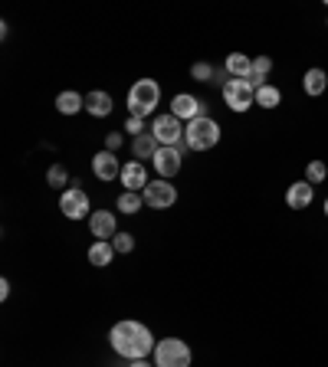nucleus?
<instances>
[{
    "label": "nucleus",
    "instance_id": "obj_12",
    "mask_svg": "<svg viewBox=\"0 0 328 367\" xmlns=\"http://www.w3.org/2000/svg\"><path fill=\"white\" fill-rule=\"evenodd\" d=\"M121 184H125V190H131V194H138V190L148 187V171L141 161H129L125 168H121Z\"/></svg>",
    "mask_w": 328,
    "mask_h": 367
},
{
    "label": "nucleus",
    "instance_id": "obj_1",
    "mask_svg": "<svg viewBox=\"0 0 328 367\" xmlns=\"http://www.w3.org/2000/svg\"><path fill=\"white\" fill-rule=\"evenodd\" d=\"M109 341H112L115 354L129 361H145L158 344L151 338V328H145L141 322H115L112 332H109Z\"/></svg>",
    "mask_w": 328,
    "mask_h": 367
},
{
    "label": "nucleus",
    "instance_id": "obj_5",
    "mask_svg": "<svg viewBox=\"0 0 328 367\" xmlns=\"http://www.w3.org/2000/svg\"><path fill=\"white\" fill-rule=\"evenodd\" d=\"M224 102L230 111H246L253 102H256V92H253V86L246 82V79H230L224 89Z\"/></svg>",
    "mask_w": 328,
    "mask_h": 367
},
{
    "label": "nucleus",
    "instance_id": "obj_22",
    "mask_svg": "<svg viewBox=\"0 0 328 367\" xmlns=\"http://www.w3.org/2000/svg\"><path fill=\"white\" fill-rule=\"evenodd\" d=\"M141 207H145V197L131 194V190H121V197H119V210H121V214H138Z\"/></svg>",
    "mask_w": 328,
    "mask_h": 367
},
{
    "label": "nucleus",
    "instance_id": "obj_9",
    "mask_svg": "<svg viewBox=\"0 0 328 367\" xmlns=\"http://www.w3.org/2000/svg\"><path fill=\"white\" fill-rule=\"evenodd\" d=\"M171 115L174 119H187V121H194V119H207V105L200 102L197 95H190V92H181V95H174V102H171Z\"/></svg>",
    "mask_w": 328,
    "mask_h": 367
},
{
    "label": "nucleus",
    "instance_id": "obj_11",
    "mask_svg": "<svg viewBox=\"0 0 328 367\" xmlns=\"http://www.w3.org/2000/svg\"><path fill=\"white\" fill-rule=\"evenodd\" d=\"M92 171H95V177L99 180H115V177H121V164H119V158H115V151H99L92 158Z\"/></svg>",
    "mask_w": 328,
    "mask_h": 367
},
{
    "label": "nucleus",
    "instance_id": "obj_7",
    "mask_svg": "<svg viewBox=\"0 0 328 367\" xmlns=\"http://www.w3.org/2000/svg\"><path fill=\"white\" fill-rule=\"evenodd\" d=\"M141 197H145V204L151 207V210H168V207L177 204V190H174V184H168V180H151V184L141 190Z\"/></svg>",
    "mask_w": 328,
    "mask_h": 367
},
{
    "label": "nucleus",
    "instance_id": "obj_3",
    "mask_svg": "<svg viewBox=\"0 0 328 367\" xmlns=\"http://www.w3.org/2000/svg\"><path fill=\"white\" fill-rule=\"evenodd\" d=\"M184 141H187L190 151H210V148L220 141V125L214 119H194L187 121V128H184Z\"/></svg>",
    "mask_w": 328,
    "mask_h": 367
},
{
    "label": "nucleus",
    "instance_id": "obj_20",
    "mask_svg": "<svg viewBox=\"0 0 328 367\" xmlns=\"http://www.w3.org/2000/svg\"><path fill=\"white\" fill-rule=\"evenodd\" d=\"M56 109H60L62 115H76L79 109H86V95H79V92H60V95H56Z\"/></svg>",
    "mask_w": 328,
    "mask_h": 367
},
{
    "label": "nucleus",
    "instance_id": "obj_2",
    "mask_svg": "<svg viewBox=\"0 0 328 367\" xmlns=\"http://www.w3.org/2000/svg\"><path fill=\"white\" fill-rule=\"evenodd\" d=\"M161 102V89H158L155 79H138L129 92V111L131 119H145L155 111V105Z\"/></svg>",
    "mask_w": 328,
    "mask_h": 367
},
{
    "label": "nucleus",
    "instance_id": "obj_27",
    "mask_svg": "<svg viewBox=\"0 0 328 367\" xmlns=\"http://www.w3.org/2000/svg\"><path fill=\"white\" fill-rule=\"evenodd\" d=\"M269 69H273V60H269V56H256L250 72H256V76H269Z\"/></svg>",
    "mask_w": 328,
    "mask_h": 367
},
{
    "label": "nucleus",
    "instance_id": "obj_26",
    "mask_svg": "<svg viewBox=\"0 0 328 367\" xmlns=\"http://www.w3.org/2000/svg\"><path fill=\"white\" fill-rule=\"evenodd\" d=\"M46 180H50V187H62V184L70 180V174H66V168H62V164H53L50 174H46Z\"/></svg>",
    "mask_w": 328,
    "mask_h": 367
},
{
    "label": "nucleus",
    "instance_id": "obj_6",
    "mask_svg": "<svg viewBox=\"0 0 328 367\" xmlns=\"http://www.w3.org/2000/svg\"><path fill=\"white\" fill-rule=\"evenodd\" d=\"M151 135L161 141V148H174L184 141V125L174 115H158L155 125H151Z\"/></svg>",
    "mask_w": 328,
    "mask_h": 367
},
{
    "label": "nucleus",
    "instance_id": "obj_13",
    "mask_svg": "<svg viewBox=\"0 0 328 367\" xmlns=\"http://www.w3.org/2000/svg\"><path fill=\"white\" fill-rule=\"evenodd\" d=\"M89 230H92V236L105 239V243H112V236H115V214H109V210H92V217H89Z\"/></svg>",
    "mask_w": 328,
    "mask_h": 367
},
{
    "label": "nucleus",
    "instance_id": "obj_30",
    "mask_svg": "<svg viewBox=\"0 0 328 367\" xmlns=\"http://www.w3.org/2000/svg\"><path fill=\"white\" fill-rule=\"evenodd\" d=\"M7 295H10V282L0 279V299H7Z\"/></svg>",
    "mask_w": 328,
    "mask_h": 367
},
{
    "label": "nucleus",
    "instance_id": "obj_17",
    "mask_svg": "<svg viewBox=\"0 0 328 367\" xmlns=\"http://www.w3.org/2000/svg\"><path fill=\"white\" fill-rule=\"evenodd\" d=\"M112 259H115V246H112V243H105V239H95L92 246H89V263L99 265V269H102V265H109Z\"/></svg>",
    "mask_w": 328,
    "mask_h": 367
},
{
    "label": "nucleus",
    "instance_id": "obj_25",
    "mask_svg": "<svg viewBox=\"0 0 328 367\" xmlns=\"http://www.w3.org/2000/svg\"><path fill=\"white\" fill-rule=\"evenodd\" d=\"M112 246H115V253H131V249H135V236H131V233H115Z\"/></svg>",
    "mask_w": 328,
    "mask_h": 367
},
{
    "label": "nucleus",
    "instance_id": "obj_8",
    "mask_svg": "<svg viewBox=\"0 0 328 367\" xmlns=\"http://www.w3.org/2000/svg\"><path fill=\"white\" fill-rule=\"evenodd\" d=\"M184 151H187V141H181V145H174V148H161V151L155 154V171L161 174V180L174 177V174L181 171Z\"/></svg>",
    "mask_w": 328,
    "mask_h": 367
},
{
    "label": "nucleus",
    "instance_id": "obj_10",
    "mask_svg": "<svg viewBox=\"0 0 328 367\" xmlns=\"http://www.w3.org/2000/svg\"><path fill=\"white\" fill-rule=\"evenodd\" d=\"M60 210H62V217H70V220H82V217H92V214H89V197H86V190H79V187L62 190Z\"/></svg>",
    "mask_w": 328,
    "mask_h": 367
},
{
    "label": "nucleus",
    "instance_id": "obj_32",
    "mask_svg": "<svg viewBox=\"0 0 328 367\" xmlns=\"http://www.w3.org/2000/svg\"><path fill=\"white\" fill-rule=\"evenodd\" d=\"M325 217H328V200H325Z\"/></svg>",
    "mask_w": 328,
    "mask_h": 367
},
{
    "label": "nucleus",
    "instance_id": "obj_21",
    "mask_svg": "<svg viewBox=\"0 0 328 367\" xmlns=\"http://www.w3.org/2000/svg\"><path fill=\"white\" fill-rule=\"evenodd\" d=\"M279 102H283V92H279L276 86H263L256 92V105H259V109H276Z\"/></svg>",
    "mask_w": 328,
    "mask_h": 367
},
{
    "label": "nucleus",
    "instance_id": "obj_19",
    "mask_svg": "<svg viewBox=\"0 0 328 367\" xmlns=\"http://www.w3.org/2000/svg\"><path fill=\"white\" fill-rule=\"evenodd\" d=\"M250 69H253L250 56H243V53H230V56H226V72H230L234 79H246L250 76Z\"/></svg>",
    "mask_w": 328,
    "mask_h": 367
},
{
    "label": "nucleus",
    "instance_id": "obj_28",
    "mask_svg": "<svg viewBox=\"0 0 328 367\" xmlns=\"http://www.w3.org/2000/svg\"><path fill=\"white\" fill-rule=\"evenodd\" d=\"M125 131H129V135H145V119H129L125 121Z\"/></svg>",
    "mask_w": 328,
    "mask_h": 367
},
{
    "label": "nucleus",
    "instance_id": "obj_23",
    "mask_svg": "<svg viewBox=\"0 0 328 367\" xmlns=\"http://www.w3.org/2000/svg\"><path fill=\"white\" fill-rule=\"evenodd\" d=\"M325 177H328V164L325 161H309V168H305V180H309V184H322Z\"/></svg>",
    "mask_w": 328,
    "mask_h": 367
},
{
    "label": "nucleus",
    "instance_id": "obj_16",
    "mask_svg": "<svg viewBox=\"0 0 328 367\" xmlns=\"http://www.w3.org/2000/svg\"><path fill=\"white\" fill-rule=\"evenodd\" d=\"M86 111L95 115V119H105L112 111V95L109 92H89L86 95Z\"/></svg>",
    "mask_w": 328,
    "mask_h": 367
},
{
    "label": "nucleus",
    "instance_id": "obj_29",
    "mask_svg": "<svg viewBox=\"0 0 328 367\" xmlns=\"http://www.w3.org/2000/svg\"><path fill=\"white\" fill-rule=\"evenodd\" d=\"M115 148H121V135H119V131H112V135L105 138V151H115Z\"/></svg>",
    "mask_w": 328,
    "mask_h": 367
},
{
    "label": "nucleus",
    "instance_id": "obj_14",
    "mask_svg": "<svg viewBox=\"0 0 328 367\" xmlns=\"http://www.w3.org/2000/svg\"><path fill=\"white\" fill-rule=\"evenodd\" d=\"M312 197H315L312 184L309 180H299V184H289V190H285V204L293 207V210H309Z\"/></svg>",
    "mask_w": 328,
    "mask_h": 367
},
{
    "label": "nucleus",
    "instance_id": "obj_24",
    "mask_svg": "<svg viewBox=\"0 0 328 367\" xmlns=\"http://www.w3.org/2000/svg\"><path fill=\"white\" fill-rule=\"evenodd\" d=\"M214 72L217 69L210 66V62H194V66H190V76L197 79V82H214Z\"/></svg>",
    "mask_w": 328,
    "mask_h": 367
},
{
    "label": "nucleus",
    "instance_id": "obj_15",
    "mask_svg": "<svg viewBox=\"0 0 328 367\" xmlns=\"http://www.w3.org/2000/svg\"><path fill=\"white\" fill-rule=\"evenodd\" d=\"M158 151H161V141H158L151 131H145V135H138L135 141H131V154H135L138 161H145V158H151V161H155Z\"/></svg>",
    "mask_w": 328,
    "mask_h": 367
},
{
    "label": "nucleus",
    "instance_id": "obj_31",
    "mask_svg": "<svg viewBox=\"0 0 328 367\" xmlns=\"http://www.w3.org/2000/svg\"><path fill=\"white\" fill-rule=\"evenodd\" d=\"M129 367H151V364H148V361H131Z\"/></svg>",
    "mask_w": 328,
    "mask_h": 367
},
{
    "label": "nucleus",
    "instance_id": "obj_4",
    "mask_svg": "<svg viewBox=\"0 0 328 367\" xmlns=\"http://www.w3.org/2000/svg\"><path fill=\"white\" fill-rule=\"evenodd\" d=\"M155 367H190V348L181 338H164L155 344Z\"/></svg>",
    "mask_w": 328,
    "mask_h": 367
},
{
    "label": "nucleus",
    "instance_id": "obj_18",
    "mask_svg": "<svg viewBox=\"0 0 328 367\" xmlns=\"http://www.w3.org/2000/svg\"><path fill=\"white\" fill-rule=\"evenodd\" d=\"M302 89L309 95H325V89H328V76H325V69H309V72H305L302 76Z\"/></svg>",
    "mask_w": 328,
    "mask_h": 367
}]
</instances>
